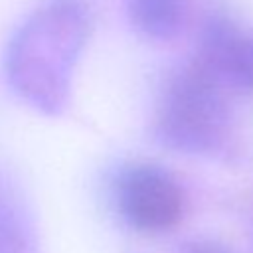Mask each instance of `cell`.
Returning <instances> with one entry per match:
<instances>
[{
  "label": "cell",
  "instance_id": "52a82bcc",
  "mask_svg": "<svg viewBox=\"0 0 253 253\" xmlns=\"http://www.w3.org/2000/svg\"><path fill=\"white\" fill-rule=\"evenodd\" d=\"M186 253H229V251L215 241H198V243H192Z\"/></svg>",
  "mask_w": 253,
  "mask_h": 253
},
{
  "label": "cell",
  "instance_id": "6da1fadb",
  "mask_svg": "<svg viewBox=\"0 0 253 253\" xmlns=\"http://www.w3.org/2000/svg\"><path fill=\"white\" fill-rule=\"evenodd\" d=\"M91 28L83 0H49L16 30L6 49L10 87L42 113H61Z\"/></svg>",
  "mask_w": 253,
  "mask_h": 253
},
{
  "label": "cell",
  "instance_id": "5b68a950",
  "mask_svg": "<svg viewBox=\"0 0 253 253\" xmlns=\"http://www.w3.org/2000/svg\"><path fill=\"white\" fill-rule=\"evenodd\" d=\"M188 0H126L130 24L152 40L176 38L188 22Z\"/></svg>",
  "mask_w": 253,
  "mask_h": 253
},
{
  "label": "cell",
  "instance_id": "277c9868",
  "mask_svg": "<svg viewBox=\"0 0 253 253\" xmlns=\"http://www.w3.org/2000/svg\"><path fill=\"white\" fill-rule=\"evenodd\" d=\"M194 61L225 91L253 95V30L217 16L200 36Z\"/></svg>",
  "mask_w": 253,
  "mask_h": 253
},
{
  "label": "cell",
  "instance_id": "7a4b0ae2",
  "mask_svg": "<svg viewBox=\"0 0 253 253\" xmlns=\"http://www.w3.org/2000/svg\"><path fill=\"white\" fill-rule=\"evenodd\" d=\"M158 140L186 154H213L229 134L227 91L194 59L168 79L156 109Z\"/></svg>",
  "mask_w": 253,
  "mask_h": 253
},
{
  "label": "cell",
  "instance_id": "3957f363",
  "mask_svg": "<svg viewBox=\"0 0 253 253\" xmlns=\"http://www.w3.org/2000/svg\"><path fill=\"white\" fill-rule=\"evenodd\" d=\"M117 198L125 219L148 233L172 229L182 219L186 206L180 184L152 164H136L123 172Z\"/></svg>",
  "mask_w": 253,
  "mask_h": 253
},
{
  "label": "cell",
  "instance_id": "8992f818",
  "mask_svg": "<svg viewBox=\"0 0 253 253\" xmlns=\"http://www.w3.org/2000/svg\"><path fill=\"white\" fill-rule=\"evenodd\" d=\"M0 253H34L32 235L20 210L0 198Z\"/></svg>",
  "mask_w": 253,
  "mask_h": 253
}]
</instances>
